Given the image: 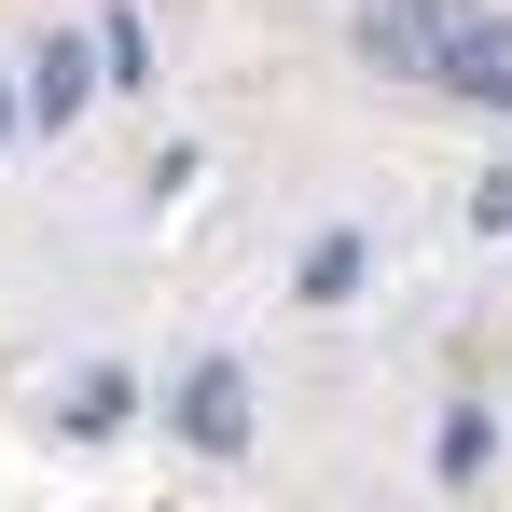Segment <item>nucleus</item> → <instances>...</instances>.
I'll return each mask as SVG.
<instances>
[{"instance_id": "1", "label": "nucleus", "mask_w": 512, "mask_h": 512, "mask_svg": "<svg viewBox=\"0 0 512 512\" xmlns=\"http://www.w3.org/2000/svg\"><path fill=\"white\" fill-rule=\"evenodd\" d=\"M360 42H374L402 84L512 111V14H485V0H360Z\"/></svg>"}, {"instance_id": "2", "label": "nucleus", "mask_w": 512, "mask_h": 512, "mask_svg": "<svg viewBox=\"0 0 512 512\" xmlns=\"http://www.w3.org/2000/svg\"><path fill=\"white\" fill-rule=\"evenodd\" d=\"M180 429H194L208 457H236V443H250V388H236V360H208V374L180 388Z\"/></svg>"}, {"instance_id": "3", "label": "nucleus", "mask_w": 512, "mask_h": 512, "mask_svg": "<svg viewBox=\"0 0 512 512\" xmlns=\"http://www.w3.org/2000/svg\"><path fill=\"white\" fill-rule=\"evenodd\" d=\"M84 84H97V56H84V42H42V70H28V111H42V125H70V111H84Z\"/></svg>"}, {"instance_id": "4", "label": "nucleus", "mask_w": 512, "mask_h": 512, "mask_svg": "<svg viewBox=\"0 0 512 512\" xmlns=\"http://www.w3.org/2000/svg\"><path fill=\"white\" fill-rule=\"evenodd\" d=\"M305 291H319V305H333V291H360V236H319V250H305Z\"/></svg>"}]
</instances>
